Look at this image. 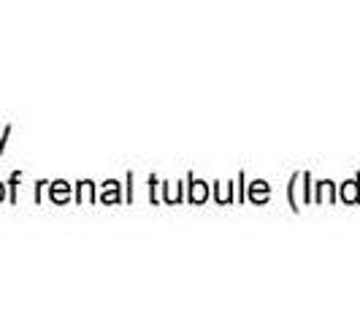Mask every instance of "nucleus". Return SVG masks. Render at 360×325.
<instances>
[{
  "label": "nucleus",
  "mask_w": 360,
  "mask_h": 325,
  "mask_svg": "<svg viewBox=\"0 0 360 325\" xmlns=\"http://www.w3.org/2000/svg\"><path fill=\"white\" fill-rule=\"evenodd\" d=\"M0 198H3V187H0Z\"/></svg>",
  "instance_id": "1"
}]
</instances>
